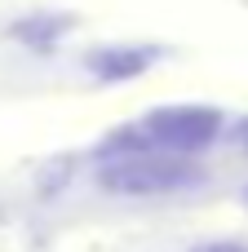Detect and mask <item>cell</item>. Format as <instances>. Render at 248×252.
I'll list each match as a JSON object with an SVG mask.
<instances>
[{"instance_id": "1", "label": "cell", "mask_w": 248, "mask_h": 252, "mask_svg": "<svg viewBox=\"0 0 248 252\" xmlns=\"http://www.w3.org/2000/svg\"><path fill=\"white\" fill-rule=\"evenodd\" d=\"M222 111L217 106H155L146 111L138 124L111 133L102 142V155L106 159H120V155H142V151H164V155H200L204 146L217 142L222 133Z\"/></svg>"}, {"instance_id": "3", "label": "cell", "mask_w": 248, "mask_h": 252, "mask_svg": "<svg viewBox=\"0 0 248 252\" xmlns=\"http://www.w3.org/2000/svg\"><path fill=\"white\" fill-rule=\"evenodd\" d=\"M155 62H160V49H155V44H102V49L84 53L89 75H98V80H106V84L146 75Z\"/></svg>"}, {"instance_id": "6", "label": "cell", "mask_w": 248, "mask_h": 252, "mask_svg": "<svg viewBox=\"0 0 248 252\" xmlns=\"http://www.w3.org/2000/svg\"><path fill=\"white\" fill-rule=\"evenodd\" d=\"M244 204H248V186H244Z\"/></svg>"}, {"instance_id": "2", "label": "cell", "mask_w": 248, "mask_h": 252, "mask_svg": "<svg viewBox=\"0 0 248 252\" xmlns=\"http://www.w3.org/2000/svg\"><path fill=\"white\" fill-rule=\"evenodd\" d=\"M102 190L111 195H129V199H151V195H173L200 182V168L182 155H164V151H142V155H120L106 159L102 168Z\"/></svg>"}, {"instance_id": "4", "label": "cell", "mask_w": 248, "mask_h": 252, "mask_svg": "<svg viewBox=\"0 0 248 252\" xmlns=\"http://www.w3.org/2000/svg\"><path fill=\"white\" fill-rule=\"evenodd\" d=\"M191 252H248V244H235V239H217V244H200Z\"/></svg>"}, {"instance_id": "5", "label": "cell", "mask_w": 248, "mask_h": 252, "mask_svg": "<svg viewBox=\"0 0 248 252\" xmlns=\"http://www.w3.org/2000/svg\"><path fill=\"white\" fill-rule=\"evenodd\" d=\"M240 142H244V146H248V120H244V124H240Z\"/></svg>"}]
</instances>
